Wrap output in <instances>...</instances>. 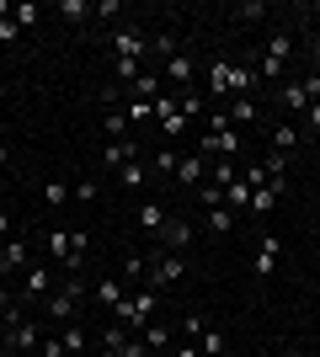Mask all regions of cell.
<instances>
[{
    "label": "cell",
    "instance_id": "obj_1",
    "mask_svg": "<svg viewBox=\"0 0 320 357\" xmlns=\"http://www.w3.org/2000/svg\"><path fill=\"white\" fill-rule=\"evenodd\" d=\"M187 278V261L176 251H155V256H144V283L160 294V288H171V283H182Z\"/></svg>",
    "mask_w": 320,
    "mask_h": 357
},
{
    "label": "cell",
    "instance_id": "obj_2",
    "mask_svg": "<svg viewBox=\"0 0 320 357\" xmlns=\"http://www.w3.org/2000/svg\"><path fill=\"white\" fill-rule=\"evenodd\" d=\"M155 310H160V294H155V288H139V294H134V298H123V304H118L112 314H118V326L144 331V326L155 320Z\"/></svg>",
    "mask_w": 320,
    "mask_h": 357
},
{
    "label": "cell",
    "instance_id": "obj_3",
    "mask_svg": "<svg viewBox=\"0 0 320 357\" xmlns=\"http://www.w3.org/2000/svg\"><path fill=\"white\" fill-rule=\"evenodd\" d=\"M80 298H86V283H80V272H75V278H70L59 294H48V298H43V314H54V320H70V314H80Z\"/></svg>",
    "mask_w": 320,
    "mask_h": 357
},
{
    "label": "cell",
    "instance_id": "obj_4",
    "mask_svg": "<svg viewBox=\"0 0 320 357\" xmlns=\"http://www.w3.org/2000/svg\"><path fill=\"white\" fill-rule=\"evenodd\" d=\"M241 149V128H208L203 134V160H229Z\"/></svg>",
    "mask_w": 320,
    "mask_h": 357
},
{
    "label": "cell",
    "instance_id": "obj_5",
    "mask_svg": "<svg viewBox=\"0 0 320 357\" xmlns=\"http://www.w3.org/2000/svg\"><path fill=\"white\" fill-rule=\"evenodd\" d=\"M277 256H283V240H277V235H261V245H257V261H251V272H257V278H273Z\"/></svg>",
    "mask_w": 320,
    "mask_h": 357
},
{
    "label": "cell",
    "instance_id": "obj_6",
    "mask_svg": "<svg viewBox=\"0 0 320 357\" xmlns=\"http://www.w3.org/2000/svg\"><path fill=\"white\" fill-rule=\"evenodd\" d=\"M187 240H192V224H187V219H166V224H160V251H176V256H182Z\"/></svg>",
    "mask_w": 320,
    "mask_h": 357
},
{
    "label": "cell",
    "instance_id": "obj_7",
    "mask_svg": "<svg viewBox=\"0 0 320 357\" xmlns=\"http://www.w3.org/2000/svg\"><path fill=\"white\" fill-rule=\"evenodd\" d=\"M6 347H11V352H38L43 336L32 331V320H22V326H6Z\"/></svg>",
    "mask_w": 320,
    "mask_h": 357
},
{
    "label": "cell",
    "instance_id": "obj_8",
    "mask_svg": "<svg viewBox=\"0 0 320 357\" xmlns=\"http://www.w3.org/2000/svg\"><path fill=\"white\" fill-rule=\"evenodd\" d=\"M102 160L112 165V171H123V165H134V160H139V144H134V139H112V144L102 149Z\"/></svg>",
    "mask_w": 320,
    "mask_h": 357
},
{
    "label": "cell",
    "instance_id": "obj_9",
    "mask_svg": "<svg viewBox=\"0 0 320 357\" xmlns=\"http://www.w3.org/2000/svg\"><path fill=\"white\" fill-rule=\"evenodd\" d=\"M112 48H118V59H144V48H150V38H144V32H118V38H112Z\"/></svg>",
    "mask_w": 320,
    "mask_h": 357
},
{
    "label": "cell",
    "instance_id": "obj_10",
    "mask_svg": "<svg viewBox=\"0 0 320 357\" xmlns=\"http://www.w3.org/2000/svg\"><path fill=\"white\" fill-rule=\"evenodd\" d=\"M203 176H208V160H203V155H182V160H176V181H182V187H198Z\"/></svg>",
    "mask_w": 320,
    "mask_h": 357
},
{
    "label": "cell",
    "instance_id": "obj_11",
    "mask_svg": "<svg viewBox=\"0 0 320 357\" xmlns=\"http://www.w3.org/2000/svg\"><path fill=\"white\" fill-rule=\"evenodd\" d=\"M257 64H229V91H235V96H251V91H257Z\"/></svg>",
    "mask_w": 320,
    "mask_h": 357
},
{
    "label": "cell",
    "instance_id": "obj_12",
    "mask_svg": "<svg viewBox=\"0 0 320 357\" xmlns=\"http://www.w3.org/2000/svg\"><path fill=\"white\" fill-rule=\"evenodd\" d=\"M224 118H229V128H251V123L261 118V102H251V96H241V102L229 107Z\"/></svg>",
    "mask_w": 320,
    "mask_h": 357
},
{
    "label": "cell",
    "instance_id": "obj_13",
    "mask_svg": "<svg viewBox=\"0 0 320 357\" xmlns=\"http://www.w3.org/2000/svg\"><path fill=\"white\" fill-rule=\"evenodd\" d=\"M48 251H54V261L70 272V256H75V245H70V229H48Z\"/></svg>",
    "mask_w": 320,
    "mask_h": 357
},
{
    "label": "cell",
    "instance_id": "obj_14",
    "mask_svg": "<svg viewBox=\"0 0 320 357\" xmlns=\"http://www.w3.org/2000/svg\"><path fill=\"white\" fill-rule=\"evenodd\" d=\"M289 54H294V38H289V32H273L267 48H261V59H273V64H289Z\"/></svg>",
    "mask_w": 320,
    "mask_h": 357
},
{
    "label": "cell",
    "instance_id": "obj_15",
    "mask_svg": "<svg viewBox=\"0 0 320 357\" xmlns=\"http://www.w3.org/2000/svg\"><path fill=\"white\" fill-rule=\"evenodd\" d=\"M123 298H128V294H123L118 278H102V283H96V304H102V310H118Z\"/></svg>",
    "mask_w": 320,
    "mask_h": 357
},
{
    "label": "cell",
    "instance_id": "obj_16",
    "mask_svg": "<svg viewBox=\"0 0 320 357\" xmlns=\"http://www.w3.org/2000/svg\"><path fill=\"white\" fill-rule=\"evenodd\" d=\"M128 96H134V102H155V96H160V75H144V70H139V80L128 86Z\"/></svg>",
    "mask_w": 320,
    "mask_h": 357
},
{
    "label": "cell",
    "instance_id": "obj_17",
    "mask_svg": "<svg viewBox=\"0 0 320 357\" xmlns=\"http://www.w3.org/2000/svg\"><path fill=\"white\" fill-rule=\"evenodd\" d=\"M224 208H229V213H241V208H251V187H245L241 176H235V181H229V187H224Z\"/></svg>",
    "mask_w": 320,
    "mask_h": 357
},
{
    "label": "cell",
    "instance_id": "obj_18",
    "mask_svg": "<svg viewBox=\"0 0 320 357\" xmlns=\"http://www.w3.org/2000/svg\"><path fill=\"white\" fill-rule=\"evenodd\" d=\"M171 213L160 208V203H139V229H150V235H160V224H166Z\"/></svg>",
    "mask_w": 320,
    "mask_h": 357
},
{
    "label": "cell",
    "instance_id": "obj_19",
    "mask_svg": "<svg viewBox=\"0 0 320 357\" xmlns=\"http://www.w3.org/2000/svg\"><path fill=\"white\" fill-rule=\"evenodd\" d=\"M277 102L289 107V112H310V96H305V86H299V80H289V86L277 91Z\"/></svg>",
    "mask_w": 320,
    "mask_h": 357
},
{
    "label": "cell",
    "instance_id": "obj_20",
    "mask_svg": "<svg viewBox=\"0 0 320 357\" xmlns=\"http://www.w3.org/2000/svg\"><path fill=\"white\" fill-rule=\"evenodd\" d=\"M48 283H54V278H48V272H38V267L22 272V294H27V298H48Z\"/></svg>",
    "mask_w": 320,
    "mask_h": 357
},
{
    "label": "cell",
    "instance_id": "obj_21",
    "mask_svg": "<svg viewBox=\"0 0 320 357\" xmlns=\"http://www.w3.org/2000/svg\"><path fill=\"white\" fill-rule=\"evenodd\" d=\"M208 91H213V96H224V91H229V59L208 64Z\"/></svg>",
    "mask_w": 320,
    "mask_h": 357
},
{
    "label": "cell",
    "instance_id": "obj_22",
    "mask_svg": "<svg viewBox=\"0 0 320 357\" xmlns=\"http://www.w3.org/2000/svg\"><path fill=\"white\" fill-rule=\"evenodd\" d=\"M139 342H144V347H155V352H166V347H171V331L160 326V320H150V326H144V336H139Z\"/></svg>",
    "mask_w": 320,
    "mask_h": 357
},
{
    "label": "cell",
    "instance_id": "obj_23",
    "mask_svg": "<svg viewBox=\"0 0 320 357\" xmlns=\"http://www.w3.org/2000/svg\"><path fill=\"white\" fill-rule=\"evenodd\" d=\"M294 144H299V128H294V123H277V128H273V149H277V155H289Z\"/></svg>",
    "mask_w": 320,
    "mask_h": 357
},
{
    "label": "cell",
    "instance_id": "obj_24",
    "mask_svg": "<svg viewBox=\"0 0 320 357\" xmlns=\"http://www.w3.org/2000/svg\"><path fill=\"white\" fill-rule=\"evenodd\" d=\"M166 75L176 80V86H187V80H192V59H187V54H171V59H166Z\"/></svg>",
    "mask_w": 320,
    "mask_h": 357
},
{
    "label": "cell",
    "instance_id": "obj_25",
    "mask_svg": "<svg viewBox=\"0 0 320 357\" xmlns=\"http://www.w3.org/2000/svg\"><path fill=\"white\" fill-rule=\"evenodd\" d=\"M235 176H241V171H235L229 160H208V187H229Z\"/></svg>",
    "mask_w": 320,
    "mask_h": 357
},
{
    "label": "cell",
    "instance_id": "obj_26",
    "mask_svg": "<svg viewBox=\"0 0 320 357\" xmlns=\"http://www.w3.org/2000/svg\"><path fill=\"white\" fill-rule=\"evenodd\" d=\"M176 160H182L176 149H160V155L150 160V176H176Z\"/></svg>",
    "mask_w": 320,
    "mask_h": 357
},
{
    "label": "cell",
    "instance_id": "obj_27",
    "mask_svg": "<svg viewBox=\"0 0 320 357\" xmlns=\"http://www.w3.org/2000/svg\"><path fill=\"white\" fill-rule=\"evenodd\" d=\"M144 181H150V165H123V171H118V187H144Z\"/></svg>",
    "mask_w": 320,
    "mask_h": 357
},
{
    "label": "cell",
    "instance_id": "obj_28",
    "mask_svg": "<svg viewBox=\"0 0 320 357\" xmlns=\"http://www.w3.org/2000/svg\"><path fill=\"white\" fill-rule=\"evenodd\" d=\"M128 128H134V123H128V112H123V107H112V112H107V134H112V139H128Z\"/></svg>",
    "mask_w": 320,
    "mask_h": 357
},
{
    "label": "cell",
    "instance_id": "obj_29",
    "mask_svg": "<svg viewBox=\"0 0 320 357\" xmlns=\"http://www.w3.org/2000/svg\"><path fill=\"white\" fill-rule=\"evenodd\" d=\"M43 203L48 208H64V203H70V187H64V181H43Z\"/></svg>",
    "mask_w": 320,
    "mask_h": 357
},
{
    "label": "cell",
    "instance_id": "obj_30",
    "mask_svg": "<svg viewBox=\"0 0 320 357\" xmlns=\"http://www.w3.org/2000/svg\"><path fill=\"white\" fill-rule=\"evenodd\" d=\"M176 112H182L187 123H192V118H203V96H192V91H182V96H176Z\"/></svg>",
    "mask_w": 320,
    "mask_h": 357
},
{
    "label": "cell",
    "instance_id": "obj_31",
    "mask_svg": "<svg viewBox=\"0 0 320 357\" xmlns=\"http://www.w3.org/2000/svg\"><path fill=\"white\" fill-rule=\"evenodd\" d=\"M38 16H43V11H38L32 0H22V6L11 11V22H16V27H38Z\"/></svg>",
    "mask_w": 320,
    "mask_h": 357
},
{
    "label": "cell",
    "instance_id": "obj_32",
    "mask_svg": "<svg viewBox=\"0 0 320 357\" xmlns=\"http://www.w3.org/2000/svg\"><path fill=\"white\" fill-rule=\"evenodd\" d=\"M6 251H11V272H27V240H6Z\"/></svg>",
    "mask_w": 320,
    "mask_h": 357
},
{
    "label": "cell",
    "instance_id": "obj_33",
    "mask_svg": "<svg viewBox=\"0 0 320 357\" xmlns=\"http://www.w3.org/2000/svg\"><path fill=\"white\" fill-rule=\"evenodd\" d=\"M59 16H70V22H86V16H91V6H86V0H59Z\"/></svg>",
    "mask_w": 320,
    "mask_h": 357
},
{
    "label": "cell",
    "instance_id": "obj_34",
    "mask_svg": "<svg viewBox=\"0 0 320 357\" xmlns=\"http://www.w3.org/2000/svg\"><path fill=\"white\" fill-rule=\"evenodd\" d=\"M102 342H107V352H118V347L128 342V326H118V320H112V326L102 331Z\"/></svg>",
    "mask_w": 320,
    "mask_h": 357
},
{
    "label": "cell",
    "instance_id": "obj_35",
    "mask_svg": "<svg viewBox=\"0 0 320 357\" xmlns=\"http://www.w3.org/2000/svg\"><path fill=\"white\" fill-rule=\"evenodd\" d=\"M187 128H192V123H187V118H182V112H171V118H166V123H160V134H166V139H182V134H187Z\"/></svg>",
    "mask_w": 320,
    "mask_h": 357
},
{
    "label": "cell",
    "instance_id": "obj_36",
    "mask_svg": "<svg viewBox=\"0 0 320 357\" xmlns=\"http://www.w3.org/2000/svg\"><path fill=\"white\" fill-rule=\"evenodd\" d=\"M59 342H64V352H86V331H80V326H70V331H64V336H59Z\"/></svg>",
    "mask_w": 320,
    "mask_h": 357
},
{
    "label": "cell",
    "instance_id": "obj_37",
    "mask_svg": "<svg viewBox=\"0 0 320 357\" xmlns=\"http://www.w3.org/2000/svg\"><path fill=\"white\" fill-rule=\"evenodd\" d=\"M123 112H128V123H144V118H155V102H134V96H128Z\"/></svg>",
    "mask_w": 320,
    "mask_h": 357
},
{
    "label": "cell",
    "instance_id": "obj_38",
    "mask_svg": "<svg viewBox=\"0 0 320 357\" xmlns=\"http://www.w3.org/2000/svg\"><path fill=\"white\" fill-rule=\"evenodd\" d=\"M229 224H235V213H229V208H208V229H213V235H224Z\"/></svg>",
    "mask_w": 320,
    "mask_h": 357
},
{
    "label": "cell",
    "instance_id": "obj_39",
    "mask_svg": "<svg viewBox=\"0 0 320 357\" xmlns=\"http://www.w3.org/2000/svg\"><path fill=\"white\" fill-rule=\"evenodd\" d=\"M241 181L251 187V192H257V187H267V165H245V171H241Z\"/></svg>",
    "mask_w": 320,
    "mask_h": 357
},
{
    "label": "cell",
    "instance_id": "obj_40",
    "mask_svg": "<svg viewBox=\"0 0 320 357\" xmlns=\"http://www.w3.org/2000/svg\"><path fill=\"white\" fill-rule=\"evenodd\" d=\"M203 352H208V357H219V352H224V331H203Z\"/></svg>",
    "mask_w": 320,
    "mask_h": 357
},
{
    "label": "cell",
    "instance_id": "obj_41",
    "mask_svg": "<svg viewBox=\"0 0 320 357\" xmlns=\"http://www.w3.org/2000/svg\"><path fill=\"white\" fill-rule=\"evenodd\" d=\"M38 357H70V352H64V342H59V336H43V347H38Z\"/></svg>",
    "mask_w": 320,
    "mask_h": 357
},
{
    "label": "cell",
    "instance_id": "obj_42",
    "mask_svg": "<svg viewBox=\"0 0 320 357\" xmlns=\"http://www.w3.org/2000/svg\"><path fill=\"white\" fill-rule=\"evenodd\" d=\"M118 80H128V86H134V80H139V59H118Z\"/></svg>",
    "mask_w": 320,
    "mask_h": 357
},
{
    "label": "cell",
    "instance_id": "obj_43",
    "mask_svg": "<svg viewBox=\"0 0 320 357\" xmlns=\"http://www.w3.org/2000/svg\"><path fill=\"white\" fill-rule=\"evenodd\" d=\"M203 192V203H208V208H224V187H198Z\"/></svg>",
    "mask_w": 320,
    "mask_h": 357
},
{
    "label": "cell",
    "instance_id": "obj_44",
    "mask_svg": "<svg viewBox=\"0 0 320 357\" xmlns=\"http://www.w3.org/2000/svg\"><path fill=\"white\" fill-rule=\"evenodd\" d=\"M96 192H102L96 181H75V197H80V203H96Z\"/></svg>",
    "mask_w": 320,
    "mask_h": 357
},
{
    "label": "cell",
    "instance_id": "obj_45",
    "mask_svg": "<svg viewBox=\"0 0 320 357\" xmlns=\"http://www.w3.org/2000/svg\"><path fill=\"white\" fill-rule=\"evenodd\" d=\"M241 16H245V22H261V16H267V6H261V0H251V6H241Z\"/></svg>",
    "mask_w": 320,
    "mask_h": 357
},
{
    "label": "cell",
    "instance_id": "obj_46",
    "mask_svg": "<svg viewBox=\"0 0 320 357\" xmlns=\"http://www.w3.org/2000/svg\"><path fill=\"white\" fill-rule=\"evenodd\" d=\"M118 352H123V357H144V352H150V347H144V342H134V336H128V342H123Z\"/></svg>",
    "mask_w": 320,
    "mask_h": 357
},
{
    "label": "cell",
    "instance_id": "obj_47",
    "mask_svg": "<svg viewBox=\"0 0 320 357\" xmlns=\"http://www.w3.org/2000/svg\"><path fill=\"white\" fill-rule=\"evenodd\" d=\"M16 32H22V27H16V22H0V43H11Z\"/></svg>",
    "mask_w": 320,
    "mask_h": 357
},
{
    "label": "cell",
    "instance_id": "obj_48",
    "mask_svg": "<svg viewBox=\"0 0 320 357\" xmlns=\"http://www.w3.org/2000/svg\"><path fill=\"white\" fill-rule=\"evenodd\" d=\"M171 357H203L198 347H171Z\"/></svg>",
    "mask_w": 320,
    "mask_h": 357
},
{
    "label": "cell",
    "instance_id": "obj_49",
    "mask_svg": "<svg viewBox=\"0 0 320 357\" xmlns=\"http://www.w3.org/2000/svg\"><path fill=\"white\" fill-rule=\"evenodd\" d=\"M310 128L320 134V102H310Z\"/></svg>",
    "mask_w": 320,
    "mask_h": 357
},
{
    "label": "cell",
    "instance_id": "obj_50",
    "mask_svg": "<svg viewBox=\"0 0 320 357\" xmlns=\"http://www.w3.org/2000/svg\"><path fill=\"white\" fill-rule=\"evenodd\" d=\"M0 272H11V251H6V240H0Z\"/></svg>",
    "mask_w": 320,
    "mask_h": 357
},
{
    "label": "cell",
    "instance_id": "obj_51",
    "mask_svg": "<svg viewBox=\"0 0 320 357\" xmlns=\"http://www.w3.org/2000/svg\"><path fill=\"white\" fill-rule=\"evenodd\" d=\"M6 235H11V213L0 208V240H6Z\"/></svg>",
    "mask_w": 320,
    "mask_h": 357
},
{
    "label": "cell",
    "instance_id": "obj_52",
    "mask_svg": "<svg viewBox=\"0 0 320 357\" xmlns=\"http://www.w3.org/2000/svg\"><path fill=\"white\" fill-rule=\"evenodd\" d=\"M11 11H16L11 0H0V22H11Z\"/></svg>",
    "mask_w": 320,
    "mask_h": 357
},
{
    "label": "cell",
    "instance_id": "obj_53",
    "mask_svg": "<svg viewBox=\"0 0 320 357\" xmlns=\"http://www.w3.org/2000/svg\"><path fill=\"white\" fill-rule=\"evenodd\" d=\"M6 165H11V144H0V171H6Z\"/></svg>",
    "mask_w": 320,
    "mask_h": 357
},
{
    "label": "cell",
    "instance_id": "obj_54",
    "mask_svg": "<svg viewBox=\"0 0 320 357\" xmlns=\"http://www.w3.org/2000/svg\"><path fill=\"white\" fill-rule=\"evenodd\" d=\"M6 310H16V304H11V294H6V288H0V314H6Z\"/></svg>",
    "mask_w": 320,
    "mask_h": 357
},
{
    "label": "cell",
    "instance_id": "obj_55",
    "mask_svg": "<svg viewBox=\"0 0 320 357\" xmlns=\"http://www.w3.org/2000/svg\"><path fill=\"white\" fill-rule=\"evenodd\" d=\"M277 357H305V352H299V347H283V352H277Z\"/></svg>",
    "mask_w": 320,
    "mask_h": 357
},
{
    "label": "cell",
    "instance_id": "obj_56",
    "mask_svg": "<svg viewBox=\"0 0 320 357\" xmlns=\"http://www.w3.org/2000/svg\"><path fill=\"white\" fill-rule=\"evenodd\" d=\"M0 357H27V352H11V347H0Z\"/></svg>",
    "mask_w": 320,
    "mask_h": 357
},
{
    "label": "cell",
    "instance_id": "obj_57",
    "mask_svg": "<svg viewBox=\"0 0 320 357\" xmlns=\"http://www.w3.org/2000/svg\"><path fill=\"white\" fill-rule=\"evenodd\" d=\"M315 64H320V38H315Z\"/></svg>",
    "mask_w": 320,
    "mask_h": 357
},
{
    "label": "cell",
    "instance_id": "obj_58",
    "mask_svg": "<svg viewBox=\"0 0 320 357\" xmlns=\"http://www.w3.org/2000/svg\"><path fill=\"white\" fill-rule=\"evenodd\" d=\"M315 235H320V213H315Z\"/></svg>",
    "mask_w": 320,
    "mask_h": 357
},
{
    "label": "cell",
    "instance_id": "obj_59",
    "mask_svg": "<svg viewBox=\"0 0 320 357\" xmlns=\"http://www.w3.org/2000/svg\"><path fill=\"white\" fill-rule=\"evenodd\" d=\"M102 357H123V352H102Z\"/></svg>",
    "mask_w": 320,
    "mask_h": 357
}]
</instances>
